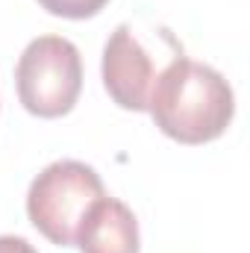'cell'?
<instances>
[{
    "mask_svg": "<svg viewBox=\"0 0 250 253\" xmlns=\"http://www.w3.org/2000/svg\"><path fill=\"white\" fill-rule=\"evenodd\" d=\"M147 112L168 138L180 144H206L230 126L236 97L215 68L177 56L153 80Z\"/></svg>",
    "mask_w": 250,
    "mask_h": 253,
    "instance_id": "1",
    "label": "cell"
},
{
    "mask_svg": "<svg viewBox=\"0 0 250 253\" xmlns=\"http://www.w3.org/2000/svg\"><path fill=\"white\" fill-rule=\"evenodd\" d=\"M153 80L156 71L150 62V53L141 47V42L132 36L126 24L115 27V33L103 47V85L109 97L121 109L147 112Z\"/></svg>",
    "mask_w": 250,
    "mask_h": 253,
    "instance_id": "4",
    "label": "cell"
},
{
    "mask_svg": "<svg viewBox=\"0 0 250 253\" xmlns=\"http://www.w3.org/2000/svg\"><path fill=\"white\" fill-rule=\"evenodd\" d=\"M80 253H138V221L118 197H97L77 227Z\"/></svg>",
    "mask_w": 250,
    "mask_h": 253,
    "instance_id": "5",
    "label": "cell"
},
{
    "mask_svg": "<svg viewBox=\"0 0 250 253\" xmlns=\"http://www.w3.org/2000/svg\"><path fill=\"white\" fill-rule=\"evenodd\" d=\"M18 100L30 115L62 118L83 91V59L74 42L62 36L33 39L15 68Z\"/></svg>",
    "mask_w": 250,
    "mask_h": 253,
    "instance_id": "2",
    "label": "cell"
},
{
    "mask_svg": "<svg viewBox=\"0 0 250 253\" xmlns=\"http://www.w3.org/2000/svg\"><path fill=\"white\" fill-rule=\"evenodd\" d=\"M109 0H39L42 9H47L56 18H71V21H85L94 18Z\"/></svg>",
    "mask_w": 250,
    "mask_h": 253,
    "instance_id": "6",
    "label": "cell"
},
{
    "mask_svg": "<svg viewBox=\"0 0 250 253\" xmlns=\"http://www.w3.org/2000/svg\"><path fill=\"white\" fill-rule=\"evenodd\" d=\"M0 253H39L21 236H0Z\"/></svg>",
    "mask_w": 250,
    "mask_h": 253,
    "instance_id": "7",
    "label": "cell"
},
{
    "mask_svg": "<svg viewBox=\"0 0 250 253\" xmlns=\"http://www.w3.org/2000/svg\"><path fill=\"white\" fill-rule=\"evenodd\" d=\"M97 197H103L100 174L85 162L59 159L33 180L27 191V215L47 242L68 248L77 239L83 215Z\"/></svg>",
    "mask_w": 250,
    "mask_h": 253,
    "instance_id": "3",
    "label": "cell"
}]
</instances>
